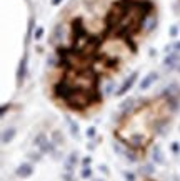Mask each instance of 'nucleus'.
Segmentation results:
<instances>
[{
  "label": "nucleus",
  "instance_id": "obj_29",
  "mask_svg": "<svg viewBox=\"0 0 180 181\" xmlns=\"http://www.w3.org/2000/svg\"><path fill=\"white\" fill-rule=\"evenodd\" d=\"M177 70H179V72H180V65H177Z\"/></svg>",
  "mask_w": 180,
  "mask_h": 181
},
{
  "label": "nucleus",
  "instance_id": "obj_20",
  "mask_svg": "<svg viewBox=\"0 0 180 181\" xmlns=\"http://www.w3.org/2000/svg\"><path fill=\"white\" fill-rule=\"evenodd\" d=\"M90 161H92V158H90V156H85L84 160H82V164H84L85 168H87L88 164H90Z\"/></svg>",
  "mask_w": 180,
  "mask_h": 181
},
{
  "label": "nucleus",
  "instance_id": "obj_14",
  "mask_svg": "<svg viewBox=\"0 0 180 181\" xmlns=\"http://www.w3.org/2000/svg\"><path fill=\"white\" fill-rule=\"evenodd\" d=\"M70 131H72V135L73 136H79V125L73 121H70Z\"/></svg>",
  "mask_w": 180,
  "mask_h": 181
},
{
  "label": "nucleus",
  "instance_id": "obj_25",
  "mask_svg": "<svg viewBox=\"0 0 180 181\" xmlns=\"http://www.w3.org/2000/svg\"><path fill=\"white\" fill-rule=\"evenodd\" d=\"M63 180L65 181H73V178H72L70 174H63Z\"/></svg>",
  "mask_w": 180,
  "mask_h": 181
},
{
  "label": "nucleus",
  "instance_id": "obj_26",
  "mask_svg": "<svg viewBox=\"0 0 180 181\" xmlns=\"http://www.w3.org/2000/svg\"><path fill=\"white\" fill-rule=\"evenodd\" d=\"M55 141H60V133L59 131H55Z\"/></svg>",
  "mask_w": 180,
  "mask_h": 181
},
{
  "label": "nucleus",
  "instance_id": "obj_10",
  "mask_svg": "<svg viewBox=\"0 0 180 181\" xmlns=\"http://www.w3.org/2000/svg\"><path fill=\"white\" fill-rule=\"evenodd\" d=\"M152 158H154L155 163H163V155H162V150H160L159 146H155L154 148V153H152Z\"/></svg>",
  "mask_w": 180,
  "mask_h": 181
},
{
  "label": "nucleus",
  "instance_id": "obj_3",
  "mask_svg": "<svg viewBox=\"0 0 180 181\" xmlns=\"http://www.w3.org/2000/svg\"><path fill=\"white\" fill-rule=\"evenodd\" d=\"M72 33H73V47H72V48L84 53L85 47H87V43H88V40H90L92 35L87 32V28H85V25H84V20L80 17H77L75 20L72 22Z\"/></svg>",
  "mask_w": 180,
  "mask_h": 181
},
{
  "label": "nucleus",
  "instance_id": "obj_19",
  "mask_svg": "<svg viewBox=\"0 0 180 181\" xmlns=\"http://www.w3.org/2000/svg\"><path fill=\"white\" fill-rule=\"evenodd\" d=\"M140 171H142V173H152V171H154V166H152V164H147V166H143Z\"/></svg>",
  "mask_w": 180,
  "mask_h": 181
},
{
  "label": "nucleus",
  "instance_id": "obj_8",
  "mask_svg": "<svg viewBox=\"0 0 180 181\" xmlns=\"http://www.w3.org/2000/svg\"><path fill=\"white\" fill-rule=\"evenodd\" d=\"M157 80V73L155 72H152V73H148V75L143 78L142 81H140V90H147V88H150V85L154 83V81Z\"/></svg>",
  "mask_w": 180,
  "mask_h": 181
},
{
  "label": "nucleus",
  "instance_id": "obj_16",
  "mask_svg": "<svg viewBox=\"0 0 180 181\" xmlns=\"http://www.w3.org/2000/svg\"><path fill=\"white\" fill-rule=\"evenodd\" d=\"M90 176H92V169H90V168H84V171H82V178L87 180V178H90Z\"/></svg>",
  "mask_w": 180,
  "mask_h": 181
},
{
  "label": "nucleus",
  "instance_id": "obj_5",
  "mask_svg": "<svg viewBox=\"0 0 180 181\" xmlns=\"http://www.w3.org/2000/svg\"><path fill=\"white\" fill-rule=\"evenodd\" d=\"M137 76H138V73H137V72H134L132 75L129 76V78H127L125 81H123V85H122V87H120V90L117 92V97H122V95H125V93L129 92V90L132 88V87H134L135 80H137Z\"/></svg>",
  "mask_w": 180,
  "mask_h": 181
},
{
  "label": "nucleus",
  "instance_id": "obj_24",
  "mask_svg": "<svg viewBox=\"0 0 180 181\" xmlns=\"http://www.w3.org/2000/svg\"><path fill=\"white\" fill-rule=\"evenodd\" d=\"M112 88H113V83H109V85H107V88H105V92L110 93V92H112Z\"/></svg>",
  "mask_w": 180,
  "mask_h": 181
},
{
  "label": "nucleus",
  "instance_id": "obj_31",
  "mask_svg": "<svg viewBox=\"0 0 180 181\" xmlns=\"http://www.w3.org/2000/svg\"><path fill=\"white\" fill-rule=\"evenodd\" d=\"M100 181H102V180H100Z\"/></svg>",
  "mask_w": 180,
  "mask_h": 181
},
{
  "label": "nucleus",
  "instance_id": "obj_12",
  "mask_svg": "<svg viewBox=\"0 0 180 181\" xmlns=\"http://www.w3.org/2000/svg\"><path fill=\"white\" fill-rule=\"evenodd\" d=\"M40 151H42V153H50V151H54V145H52L50 141H43V143L40 145Z\"/></svg>",
  "mask_w": 180,
  "mask_h": 181
},
{
  "label": "nucleus",
  "instance_id": "obj_21",
  "mask_svg": "<svg viewBox=\"0 0 180 181\" xmlns=\"http://www.w3.org/2000/svg\"><path fill=\"white\" fill-rule=\"evenodd\" d=\"M125 180L127 181H135V174L134 173H125Z\"/></svg>",
  "mask_w": 180,
  "mask_h": 181
},
{
  "label": "nucleus",
  "instance_id": "obj_17",
  "mask_svg": "<svg viewBox=\"0 0 180 181\" xmlns=\"http://www.w3.org/2000/svg\"><path fill=\"white\" fill-rule=\"evenodd\" d=\"M95 133H97L95 126H90V128H87V136H88V138H93V136H95Z\"/></svg>",
  "mask_w": 180,
  "mask_h": 181
},
{
  "label": "nucleus",
  "instance_id": "obj_1",
  "mask_svg": "<svg viewBox=\"0 0 180 181\" xmlns=\"http://www.w3.org/2000/svg\"><path fill=\"white\" fill-rule=\"evenodd\" d=\"M130 4H132V0H118V2H115L112 5V9L105 15V25H107V28L117 30L122 25V22L125 20L127 13L130 10Z\"/></svg>",
  "mask_w": 180,
  "mask_h": 181
},
{
  "label": "nucleus",
  "instance_id": "obj_2",
  "mask_svg": "<svg viewBox=\"0 0 180 181\" xmlns=\"http://www.w3.org/2000/svg\"><path fill=\"white\" fill-rule=\"evenodd\" d=\"M98 100H100L98 92H87V90L77 88L75 92L65 100V103H67L72 110H84V108H87L88 105H92V103H95V101H98Z\"/></svg>",
  "mask_w": 180,
  "mask_h": 181
},
{
  "label": "nucleus",
  "instance_id": "obj_7",
  "mask_svg": "<svg viewBox=\"0 0 180 181\" xmlns=\"http://www.w3.org/2000/svg\"><path fill=\"white\" fill-rule=\"evenodd\" d=\"M25 72H27V55H24L20 65H18V72H17V81L18 85H22L24 78H25Z\"/></svg>",
  "mask_w": 180,
  "mask_h": 181
},
{
  "label": "nucleus",
  "instance_id": "obj_11",
  "mask_svg": "<svg viewBox=\"0 0 180 181\" xmlns=\"http://www.w3.org/2000/svg\"><path fill=\"white\" fill-rule=\"evenodd\" d=\"M13 135H15V128H9V130L4 131V136H2V141L4 143H9L10 140L13 138Z\"/></svg>",
  "mask_w": 180,
  "mask_h": 181
},
{
  "label": "nucleus",
  "instance_id": "obj_28",
  "mask_svg": "<svg viewBox=\"0 0 180 181\" xmlns=\"http://www.w3.org/2000/svg\"><path fill=\"white\" fill-rule=\"evenodd\" d=\"M175 48H177V50H180V42H177V43H175Z\"/></svg>",
  "mask_w": 180,
  "mask_h": 181
},
{
  "label": "nucleus",
  "instance_id": "obj_23",
  "mask_svg": "<svg viewBox=\"0 0 180 181\" xmlns=\"http://www.w3.org/2000/svg\"><path fill=\"white\" fill-rule=\"evenodd\" d=\"M177 33H179V28H177V27H172V28H170V35H172V37H177Z\"/></svg>",
  "mask_w": 180,
  "mask_h": 181
},
{
  "label": "nucleus",
  "instance_id": "obj_6",
  "mask_svg": "<svg viewBox=\"0 0 180 181\" xmlns=\"http://www.w3.org/2000/svg\"><path fill=\"white\" fill-rule=\"evenodd\" d=\"M32 173H34V168L29 163H22L17 168V176H20V178H29Z\"/></svg>",
  "mask_w": 180,
  "mask_h": 181
},
{
  "label": "nucleus",
  "instance_id": "obj_22",
  "mask_svg": "<svg viewBox=\"0 0 180 181\" xmlns=\"http://www.w3.org/2000/svg\"><path fill=\"white\" fill-rule=\"evenodd\" d=\"M179 150H180V145L179 143H172V151H173V153H179Z\"/></svg>",
  "mask_w": 180,
  "mask_h": 181
},
{
  "label": "nucleus",
  "instance_id": "obj_13",
  "mask_svg": "<svg viewBox=\"0 0 180 181\" xmlns=\"http://www.w3.org/2000/svg\"><path fill=\"white\" fill-rule=\"evenodd\" d=\"M132 105H134V100H132V98H129V100H125L120 105V108H122V111H123V113H127V111L132 108Z\"/></svg>",
  "mask_w": 180,
  "mask_h": 181
},
{
  "label": "nucleus",
  "instance_id": "obj_18",
  "mask_svg": "<svg viewBox=\"0 0 180 181\" xmlns=\"http://www.w3.org/2000/svg\"><path fill=\"white\" fill-rule=\"evenodd\" d=\"M43 141H47V138H45L43 135H38L37 138H35V145H38V146H40V145H42Z\"/></svg>",
  "mask_w": 180,
  "mask_h": 181
},
{
  "label": "nucleus",
  "instance_id": "obj_9",
  "mask_svg": "<svg viewBox=\"0 0 180 181\" xmlns=\"http://www.w3.org/2000/svg\"><path fill=\"white\" fill-rule=\"evenodd\" d=\"M179 60H180V55L179 53H172V55H168L167 58H165V65L167 67H175L177 63H179Z\"/></svg>",
  "mask_w": 180,
  "mask_h": 181
},
{
  "label": "nucleus",
  "instance_id": "obj_30",
  "mask_svg": "<svg viewBox=\"0 0 180 181\" xmlns=\"http://www.w3.org/2000/svg\"><path fill=\"white\" fill-rule=\"evenodd\" d=\"M147 181H152V180H147Z\"/></svg>",
  "mask_w": 180,
  "mask_h": 181
},
{
  "label": "nucleus",
  "instance_id": "obj_4",
  "mask_svg": "<svg viewBox=\"0 0 180 181\" xmlns=\"http://www.w3.org/2000/svg\"><path fill=\"white\" fill-rule=\"evenodd\" d=\"M75 90H77V88L67 80V78H62V80H60L59 83L54 87L55 97H57V98H62V100H67V98L70 97V95L75 92Z\"/></svg>",
  "mask_w": 180,
  "mask_h": 181
},
{
  "label": "nucleus",
  "instance_id": "obj_15",
  "mask_svg": "<svg viewBox=\"0 0 180 181\" xmlns=\"http://www.w3.org/2000/svg\"><path fill=\"white\" fill-rule=\"evenodd\" d=\"M42 35H43V28H42V27H38V28L35 30V33H34L35 40H40V38H42Z\"/></svg>",
  "mask_w": 180,
  "mask_h": 181
},
{
  "label": "nucleus",
  "instance_id": "obj_27",
  "mask_svg": "<svg viewBox=\"0 0 180 181\" xmlns=\"http://www.w3.org/2000/svg\"><path fill=\"white\" fill-rule=\"evenodd\" d=\"M60 2H62V0H52V5H59Z\"/></svg>",
  "mask_w": 180,
  "mask_h": 181
}]
</instances>
